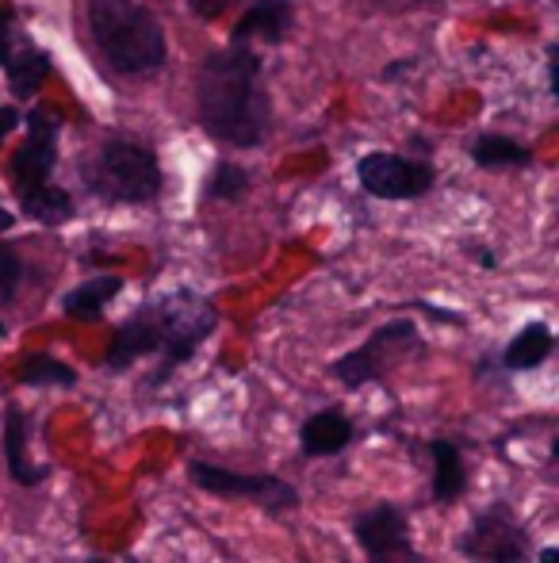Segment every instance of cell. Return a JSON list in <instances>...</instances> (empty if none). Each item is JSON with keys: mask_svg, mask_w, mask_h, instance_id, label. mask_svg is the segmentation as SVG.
<instances>
[{"mask_svg": "<svg viewBox=\"0 0 559 563\" xmlns=\"http://www.w3.org/2000/svg\"><path fill=\"white\" fill-rule=\"evenodd\" d=\"M12 8L0 4V66L8 69V62H12Z\"/></svg>", "mask_w": 559, "mask_h": 563, "instance_id": "cell-24", "label": "cell"}, {"mask_svg": "<svg viewBox=\"0 0 559 563\" xmlns=\"http://www.w3.org/2000/svg\"><path fill=\"white\" fill-rule=\"evenodd\" d=\"M200 126L231 146H257L272 123L269 92L261 89V58L249 46L208 54L195 89Z\"/></svg>", "mask_w": 559, "mask_h": 563, "instance_id": "cell-1", "label": "cell"}, {"mask_svg": "<svg viewBox=\"0 0 559 563\" xmlns=\"http://www.w3.org/2000/svg\"><path fill=\"white\" fill-rule=\"evenodd\" d=\"M226 4H231V0H192L195 15H203V20H215V15H223Z\"/></svg>", "mask_w": 559, "mask_h": 563, "instance_id": "cell-25", "label": "cell"}, {"mask_svg": "<svg viewBox=\"0 0 559 563\" xmlns=\"http://www.w3.org/2000/svg\"><path fill=\"white\" fill-rule=\"evenodd\" d=\"M433 456V498L437 503H456L468 490V467H463V452L456 449V441L433 438L429 441Z\"/></svg>", "mask_w": 559, "mask_h": 563, "instance_id": "cell-15", "label": "cell"}, {"mask_svg": "<svg viewBox=\"0 0 559 563\" xmlns=\"http://www.w3.org/2000/svg\"><path fill=\"white\" fill-rule=\"evenodd\" d=\"M456 549L479 563H529V533L506 503H494L476 514Z\"/></svg>", "mask_w": 559, "mask_h": 563, "instance_id": "cell-7", "label": "cell"}, {"mask_svg": "<svg viewBox=\"0 0 559 563\" xmlns=\"http://www.w3.org/2000/svg\"><path fill=\"white\" fill-rule=\"evenodd\" d=\"M4 460H8V475L20 487H35V483L46 479V467L27 460V415L20 407H8L4 415Z\"/></svg>", "mask_w": 559, "mask_h": 563, "instance_id": "cell-14", "label": "cell"}, {"mask_svg": "<svg viewBox=\"0 0 559 563\" xmlns=\"http://www.w3.org/2000/svg\"><path fill=\"white\" fill-rule=\"evenodd\" d=\"M246 192H249V173L231 162L219 165L215 177H211V196H215V200H242Z\"/></svg>", "mask_w": 559, "mask_h": 563, "instance_id": "cell-22", "label": "cell"}, {"mask_svg": "<svg viewBox=\"0 0 559 563\" xmlns=\"http://www.w3.org/2000/svg\"><path fill=\"white\" fill-rule=\"evenodd\" d=\"M85 185L112 203H146L161 192V165L146 146L135 142H108L89 165Z\"/></svg>", "mask_w": 559, "mask_h": 563, "instance_id": "cell-4", "label": "cell"}, {"mask_svg": "<svg viewBox=\"0 0 559 563\" xmlns=\"http://www.w3.org/2000/svg\"><path fill=\"white\" fill-rule=\"evenodd\" d=\"M15 379H20L23 387H74L77 372L69 368L66 361L51 356V353H31V356H23V361H20Z\"/></svg>", "mask_w": 559, "mask_h": 563, "instance_id": "cell-20", "label": "cell"}, {"mask_svg": "<svg viewBox=\"0 0 559 563\" xmlns=\"http://www.w3.org/2000/svg\"><path fill=\"white\" fill-rule=\"evenodd\" d=\"M414 353H422L418 327H414L411 319H395V322H388V327L376 330V334L368 338L360 349L345 353L342 361H337L329 372H334L337 384H342V387L357 391V387L383 379L391 368H399L403 361H411Z\"/></svg>", "mask_w": 559, "mask_h": 563, "instance_id": "cell-5", "label": "cell"}, {"mask_svg": "<svg viewBox=\"0 0 559 563\" xmlns=\"http://www.w3.org/2000/svg\"><path fill=\"white\" fill-rule=\"evenodd\" d=\"M548 452H552V460L559 464V438H552V449H548Z\"/></svg>", "mask_w": 559, "mask_h": 563, "instance_id": "cell-31", "label": "cell"}, {"mask_svg": "<svg viewBox=\"0 0 559 563\" xmlns=\"http://www.w3.org/2000/svg\"><path fill=\"white\" fill-rule=\"evenodd\" d=\"M471 162L483 165V169H522V165L533 162V150L522 146L517 139H506V134H483L471 146Z\"/></svg>", "mask_w": 559, "mask_h": 563, "instance_id": "cell-18", "label": "cell"}, {"mask_svg": "<svg viewBox=\"0 0 559 563\" xmlns=\"http://www.w3.org/2000/svg\"><path fill=\"white\" fill-rule=\"evenodd\" d=\"M15 123H20V115H15L12 108H0V139H4V134L12 131Z\"/></svg>", "mask_w": 559, "mask_h": 563, "instance_id": "cell-27", "label": "cell"}, {"mask_svg": "<svg viewBox=\"0 0 559 563\" xmlns=\"http://www.w3.org/2000/svg\"><path fill=\"white\" fill-rule=\"evenodd\" d=\"M556 349V338L545 322H529L525 330H517V338L506 345L502 353V364L510 372H529V368H540L548 361V353Z\"/></svg>", "mask_w": 559, "mask_h": 563, "instance_id": "cell-16", "label": "cell"}, {"mask_svg": "<svg viewBox=\"0 0 559 563\" xmlns=\"http://www.w3.org/2000/svg\"><path fill=\"white\" fill-rule=\"evenodd\" d=\"M471 253H476V261H479V265H483V268H494V265H499L491 250H471Z\"/></svg>", "mask_w": 559, "mask_h": 563, "instance_id": "cell-28", "label": "cell"}, {"mask_svg": "<svg viewBox=\"0 0 559 563\" xmlns=\"http://www.w3.org/2000/svg\"><path fill=\"white\" fill-rule=\"evenodd\" d=\"M288 23H291V4H288V0H257V4L238 20L231 43L234 46H249V38L280 43V38L288 35Z\"/></svg>", "mask_w": 559, "mask_h": 563, "instance_id": "cell-13", "label": "cell"}, {"mask_svg": "<svg viewBox=\"0 0 559 563\" xmlns=\"http://www.w3.org/2000/svg\"><path fill=\"white\" fill-rule=\"evenodd\" d=\"M20 280H23V261L15 257L12 245H0V307L20 291Z\"/></svg>", "mask_w": 559, "mask_h": 563, "instance_id": "cell-23", "label": "cell"}, {"mask_svg": "<svg viewBox=\"0 0 559 563\" xmlns=\"http://www.w3.org/2000/svg\"><path fill=\"white\" fill-rule=\"evenodd\" d=\"M20 200H23V211L43 227H62L74 219V200H69L66 188L43 185V188H35V192H23Z\"/></svg>", "mask_w": 559, "mask_h": 563, "instance_id": "cell-21", "label": "cell"}, {"mask_svg": "<svg viewBox=\"0 0 559 563\" xmlns=\"http://www.w3.org/2000/svg\"><path fill=\"white\" fill-rule=\"evenodd\" d=\"M154 314H157V327H161V356H157V372L154 379H149V387H161L165 379L172 376V372L180 368L185 361H192L195 349L203 345V341L211 338V330H215L219 314L215 307L208 303L203 296H195V291L180 288V291H169V296L154 299Z\"/></svg>", "mask_w": 559, "mask_h": 563, "instance_id": "cell-3", "label": "cell"}, {"mask_svg": "<svg viewBox=\"0 0 559 563\" xmlns=\"http://www.w3.org/2000/svg\"><path fill=\"white\" fill-rule=\"evenodd\" d=\"M537 563H559V544H552V549H540Z\"/></svg>", "mask_w": 559, "mask_h": 563, "instance_id": "cell-29", "label": "cell"}, {"mask_svg": "<svg viewBox=\"0 0 559 563\" xmlns=\"http://www.w3.org/2000/svg\"><path fill=\"white\" fill-rule=\"evenodd\" d=\"M8 227H12V216H8V211L4 208H0V234H4V230Z\"/></svg>", "mask_w": 559, "mask_h": 563, "instance_id": "cell-30", "label": "cell"}, {"mask_svg": "<svg viewBox=\"0 0 559 563\" xmlns=\"http://www.w3.org/2000/svg\"><path fill=\"white\" fill-rule=\"evenodd\" d=\"M27 142L23 150L12 157V185L15 192H35V188L46 185V177L54 173V162H58V123H54L46 112H31L27 115Z\"/></svg>", "mask_w": 559, "mask_h": 563, "instance_id": "cell-10", "label": "cell"}, {"mask_svg": "<svg viewBox=\"0 0 559 563\" xmlns=\"http://www.w3.org/2000/svg\"><path fill=\"white\" fill-rule=\"evenodd\" d=\"M46 77H51V58H46L43 51H35V46H20V51L12 54V62H8V85H12V92L23 100L35 97Z\"/></svg>", "mask_w": 559, "mask_h": 563, "instance_id": "cell-19", "label": "cell"}, {"mask_svg": "<svg viewBox=\"0 0 559 563\" xmlns=\"http://www.w3.org/2000/svg\"><path fill=\"white\" fill-rule=\"evenodd\" d=\"M123 291V280L120 276H97V280L81 284V288H74L66 299H62V307H66L69 319L77 322H97L100 314H104V307L112 303L115 296Z\"/></svg>", "mask_w": 559, "mask_h": 563, "instance_id": "cell-17", "label": "cell"}, {"mask_svg": "<svg viewBox=\"0 0 559 563\" xmlns=\"http://www.w3.org/2000/svg\"><path fill=\"white\" fill-rule=\"evenodd\" d=\"M548 85H552V97H559V43L548 46Z\"/></svg>", "mask_w": 559, "mask_h": 563, "instance_id": "cell-26", "label": "cell"}, {"mask_svg": "<svg viewBox=\"0 0 559 563\" xmlns=\"http://www.w3.org/2000/svg\"><path fill=\"white\" fill-rule=\"evenodd\" d=\"M188 479L215 498H234V503L246 498V503L265 506L269 514H283L299 506V490L291 487V483L277 479V475H249V472H234V467L192 460V464H188Z\"/></svg>", "mask_w": 559, "mask_h": 563, "instance_id": "cell-6", "label": "cell"}, {"mask_svg": "<svg viewBox=\"0 0 559 563\" xmlns=\"http://www.w3.org/2000/svg\"><path fill=\"white\" fill-rule=\"evenodd\" d=\"M349 441H353V422L342 410H318L299 430V445H303L306 456H337V452L349 449Z\"/></svg>", "mask_w": 559, "mask_h": 563, "instance_id": "cell-12", "label": "cell"}, {"mask_svg": "<svg viewBox=\"0 0 559 563\" xmlns=\"http://www.w3.org/2000/svg\"><path fill=\"white\" fill-rule=\"evenodd\" d=\"M89 27L120 74H149L165 62V31L142 0H89Z\"/></svg>", "mask_w": 559, "mask_h": 563, "instance_id": "cell-2", "label": "cell"}, {"mask_svg": "<svg viewBox=\"0 0 559 563\" xmlns=\"http://www.w3.org/2000/svg\"><path fill=\"white\" fill-rule=\"evenodd\" d=\"M353 533L368 563H422V552L411 541V521L395 503L368 506L365 514H357Z\"/></svg>", "mask_w": 559, "mask_h": 563, "instance_id": "cell-8", "label": "cell"}, {"mask_svg": "<svg viewBox=\"0 0 559 563\" xmlns=\"http://www.w3.org/2000/svg\"><path fill=\"white\" fill-rule=\"evenodd\" d=\"M357 177L368 196L376 200H418L433 188V169L425 162H406L395 154L360 157Z\"/></svg>", "mask_w": 559, "mask_h": 563, "instance_id": "cell-9", "label": "cell"}, {"mask_svg": "<svg viewBox=\"0 0 559 563\" xmlns=\"http://www.w3.org/2000/svg\"><path fill=\"white\" fill-rule=\"evenodd\" d=\"M165 341H161V327H157V314L154 307H138L120 330H115L112 345L104 353V364L112 372H127L131 364L142 361V356H161Z\"/></svg>", "mask_w": 559, "mask_h": 563, "instance_id": "cell-11", "label": "cell"}, {"mask_svg": "<svg viewBox=\"0 0 559 563\" xmlns=\"http://www.w3.org/2000/svg\"><path fill=\"white\" fill-rule=\"evenodd\" d=\"M89 563H108V560H89Z\"/></svg>", "mask_w": 559, "mask_h": 563, "instance_id": "cell-32", "label": "cell"}]
</instances>
